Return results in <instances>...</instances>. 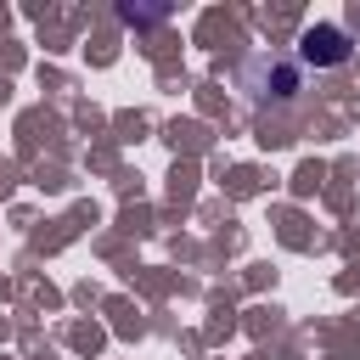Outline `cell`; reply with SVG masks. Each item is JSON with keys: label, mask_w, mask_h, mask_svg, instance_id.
Returning <instances> with one entry per match:
<instances>
[{"label": "cell", "mask_w": 360, "mask_h": 360, "mask_svg": "<svg viewBox=\"0 0 360 360\" xmlns=\"http://www.w3.org/2000/svg\"><path fill=\"white\" fill-rule=\"evenodd\" d=\"M298 56H304L309 68H338V62H349V39H343V28L321 22V28H304Z\"/></svg>", "instance_id": "6da1fadb"}]
</instances>
